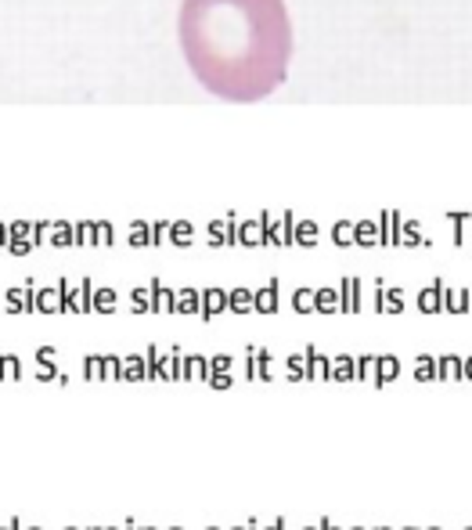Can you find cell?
I'll return each mask as SVG.
<instances>
[{"instance_id":"603a6c76","label":"cell","mask_w":472,"mask_h":530,"mask_svg":"<svg viewBox=\"0 0 472 530\" xmlns=\"http://www.w3.org/2000/svg\"><path fill=\"white\" fill-rule=\"evenodd\" d=\"M318 526H321V530H339V526H335V523H332V519H328V516H325V519H321V523H318Z\"/></svg>"},{"instance_id":"3957f363","label":"cell","mask_w":472,"mask_h":530,"mask_svg":"<svg viewBox=\"0 0 472 530\" xmlns=\"http://www.w3.org/2000/svg\"><path fill=\"white\" fill-rule=\"evenodd\" d=\"M458 379H465V361L461 358H440L436 361V383H458Z\"/></svg>"},{"instance_id":"74e56055","label":"cell","mask_w":472,"mask_h":530,"mask_svg":"<svg viewBox=\"0 0 472 530\" xmlns=\"http://www.w3.org/2000/svg\"><path fill=\"white\" fill-rule=\"evenodd\" d=\"M65 530H76V526H65Z\"/></svg>"},{"instance_id":"6da1fadb","label":"cell","mask_w":472,"mask_h":530,"mask_svg":"<svg viewBox=\"0 0 472 530\" xmlns=\"http://www.w3.org/2000/svg\"><path fill=\"white\" fill-rule=\"evenodd\" d=\"M192 76L224 101L271 98L292 62V19L285 0H181L177 15Z\"/></svg>"},{"instance_id":"4fadbf2b","label":"cell","mask_w":472,"mask_h":530,"mask_svg":"<svg viewBox=\"0 0 472 530\" xmlns=\"http://www.w3.org/2000/svg\"><path fill=\"white\" fill-rule=\"evenodd\" d=\"M0 379H22L19 358H0Z\"/></svg>"},{"instance_id":"9c48e42d","label":"cell","mask_w":472,"mask_h":530,"mask_svg":"<svg viewBox=\"0 0 472 530\" xmlns=\"http://www.w3.org/2000/svg\"><path fill=\"white\" fill-rule=\"evenodd\" d=\"M285 365H288V383H303L307 379V358H303V353H292Z\"/></svg>"},{"instance_id":"ffe728a7","label":"cell","mask_w":472,"mask_h":530,"mask_svg":"<svg viewBox=\"0 0 472 530\" xmlns=\"http://www.w3.org/2000/svg\"><path fill=\"white\" fill-rule=\"evenodd\" d=\"M260 530H285V519H281V516H278V519H274V523H267V526H260Z\"/></svg>"},{"instance_id":"4dcf8cb0","label":"cell","mask_w":472,"mask_h":530,"mask_svg":"<svg viewBox=\"0 0 472 530\" xmlns=\"http://www.w3.org/2000/svg\"><path fill=\"white\" fill-rule=\"evenodd\" d=\"M426 530H444V526H426Z\"/></svg>"},{"instance_id":"e575fe53","label":"cell","mask_w":472,"mask_h":530,"mask_svg":"<svg viewBox=\"0 0 472 530\" xmlns=\"http://www.w3.org/2000/svg\"><path fill=\"white\" fill-rule=\"evenodd\" d=\"M87 530H101V526H87Z\"/></svg>"},{"instance_id":"30bf717a","label":"cell","mask_w":472,"mask_h":530,"mask_svg":"<svg viewBox=\"0 0 472 530\" xmlns=\"http://www.w3.org/2000/svg\"><path fill=\"white\" fill-rule=\"evenodd\" d=\"M415 379L419 383H436V361L433 358H419L415 361Z\"/></svg>"},{"instance_id":"f546056e","label":"cell","mask_w":472,"mask_h":530,"mask_svg":"<svg viewBox=\"0 0 472 530\" xmlns=\"http://www.w3.org/2000/svg\"><path fill=\"white\" fill-rule=\"evenodd\" d=\"M137 530H155V526H137Z\"/></svg>"},{"instance_id":"ba28073f","label":"cell","mask_w":472,"mask_h":530,"mask_svg":"<svg viewBox=\"0 0 472 530\" xmlns=\"http://www.w3.org/2000/svg\"><path fill=\"white\" fill-rule=\"evenodd\" d=\"M400 375V361L397 358H379V386H389Z\"/></svg>"},{"instance_id":"d4e9b609","label":"cell","mask_w":472,"mask_h":530,"mask_svg":"<svg viewBox=\"0 0 472 530\" xmlns=\"http://www.w3.org/2000/svg\"><path fill=\"white\" fill-rule=\"evenodd\" d=\"M123 530H137V526H134V519H127V523H123Z\"/></svg>"},{"instance_id":"836d02e7","label":"cell","mask_w":472,"mask_h":530,"mask_svg":"<svg viewBox=\"0 0 472 530\" xmlns=\"http://www.w3.org/2000/svg\"><path fill=\"white\" fill-rule=\"evenodd\" d=\"M350 530H365V526H350Z\"/></svg>"},{"instance_id":"d6a6232c","label":"cell","mask_w":472,"mask_h":530,"mask_svg":"<svg viewBox=\"0 0 472 530\" xmlns=\"http://www.w3.org/2000/svg\"><path fill=\"white\" fill-rule=\"evenodd\" d=\"M0 530H11V523H8V526H0Z\"/></svg>"},{"instance_id":"8d00e7d4","label":"cell","mask_w":472,"mask_h":530,"mask_svg":"<svg viewBox=\"0 0 472 530\" xmlns=\"http://www.w3.org/2000/svg\"><path fill=\"white\" fill-rule=\"evenodd\" d=\"M375 530H389V526H375Z\"/></svg>"},{"instance_id":"44dd1931","label":"cell","mask_w":472,"mask_h":530,"mask_svg":"<svg viewBox=\"0 0 472 530\" xmlns=\"http://www.w3.org/2000/svg\"><path fill=\"white\" fill-rule=\"evenodd\" d=\"M422 303H426V311H436V296L429 292V296H422Z\"/></svg>"},{"instance_id":"7c38bea8","label":"cell","mask_w":472,"mask_h":530,"mask_svg":"<svg viewBox=\"0 0 472 530\" xmlns=\"http://www.w3.org/2000/svg\"><path fill=\"white\" fill-rule=\"evenodd\" d=\"M256 379H260V383H271V379H274L271 353H263V350H256Z\"/></svg>"},{"instance_id":"d6986e66","label":"cell","mask_w":472,"mask_h":530,"mask_svg":"<svg viewBox=\"0 0 472 530\" xmlns=\"http://www.w3.org/2000/svg\"><path fill=\"white\" fill-rule=\"evenodd\" d=\"M260 311H274V296H271V292H263V296H260Z\"/></svg>"},{"instance_id":"484cf974","label":"cell","mask_w":472,"mask_h":530,"mask_svg":"<svg viewBox=\"0 0 472 530\" xmlns=\"http://www.w3.org/2000/svg\"><path fill=\"white\" fill-rule=\"evenodd\" d=\"M22 530H43V526H22Z\"/></svg>"},{"instance_id":"ac0fdd59","label":"cell","mask_w":472,"mask_h":530,"mask_svg":"<svg viewBox=\"0 0 472 530\" xmlns=\"http://www.w3.org/2000/svg\"><path fill=\"white\" fill-rule=\"evenodd\" d=\"M36 361H40V365H51V361H54V350H51V346L36 350Z\"/></svg>"},{"instance_id":"83f0119b","label":"cell","mask_w":472,"mask_h":530,"mask_svg":"<svg viewBox=\"0 0 472 530\" xmlns=\"http://www.w3.org/2000/svg\"><path fill=\"white\" fill-rule=\"evenodd\" d=\"M166 530H184V526H166Z\"/></svg>"},{"instance_id":"4316f807","label":"cell","mask_w":472,"mask_h":530,"mask_svg":"<svg viewBox=\"0 0 472 530\" xmlns=\"http://www.w3.org/2000/svg\"><path fill=\"white\" fill-rule=\"evenodd\" d=\"M105 530H123V526H105Z\"/></svg>"},{"instance_id":"5bb4252c","label":"cell","mask_w":472,"mask_h":530,"mask_svg":"<svg viewBox=\"0 0 472 530\" xmlns=\"http://www.w3.org/2000/svg\"><path fill=\"white\" fill-rule=\"evenodd\" d=\"M105 361V383H112V379H120V372H123V358H101Z\"/></svg>"},{"instance_id":"e0dca14e","label":"cell","mask_w":472,"mask_h":530,"mask_svg":"<svg viewBox=\"0 0 472 530\" xmlns=\"http://www.w3.org/2000/svg\"><path fill=\"white\" fill-rule=\"evenodd\" d=\"M246 379H249V383H256V350H249V353H246Z\"/></svg>"},{"instance_id":"f1b7e54d","label":"cell","mask_w":472,"mask_h":530,"mask_svg":"<svg viewBox=\"0 0 472 530\" xmlns=\"http://www.w3.org/2000/svg\"><path fill=\"white\" fill-rule=\"evenodd\" d=\"M303 530H321V526H303Z\"/></svg>"},{"instance_id":"7402d4cb","label":"cell","mask_w":472,"mask_h":530,"mask_svg":"<svg viewBox=\"0 0 472 530\" xmlns=\"http://www.w3.org/2000/svg\"><path fill=\"white\" fill-rule=\"evenodd\" d=\"M231 530H260V519H249V526H231Z\"/></svg>"},{"instance_id":"9a60e30c","label":"cell","mask_w":472,"mask_h":530,"mask_svg":"<svg viewBox=\"0 0 472 530\" xmlns=\"http://www.w3.org/2000/svg\"><path fill=\"white\" fill-rule=\"evenodd\" d=\"M206 383H209L213 390H231V386H234L231 372H209V375H206Z\"/></svg>"},{"instance_id":"52a82bcc","label":"cell","mask_w":472,"mask_h":530,"mask_svg":"<svg viewBox=\"0 0 472 530\" xmlns=\"http://www.w3.org/2000/svg\"><path fill=\"white\" fill-rule=\"evenodd\" d=\"M209 375V361L206 358H199V353H195V358H188V361H181V379H206Z\"/></svg>"},{"instance_id":"8fae6325","label":"cell","mask_w":472,"mask_h":530,"mask_svg":"<svg viewBox=\"0 0 472 530\" xmlns=\"http://www.w3.org/2000/svg\"><path fill=\"white\" fill-rule=\"evenodd\" d=\"M87 368H83V375L90 379V383H105V361L101 358H94V353H90V358L83 361Z\"/></svg>"},{"instance_id":"cb8c5ba5","label":"cell","mask_w":472,"mask_h":530,"mask_svg":"<svg viewBox=\"0 0 472 530\" xmlns=\"http://www.w3.org/2000/svg\"><path fill=\"white\" fill-rule=\"evenodd\" d=\"M465 379H468V383H472V358H468V361H465Z\"/></svg>"},{"instance_id":"277c9868","label":"cell","mask_w":472,"mask_h":530,"mask_svg":"<svg viewBox=\"0 0 472 530\" xmlns=\"http://www.w3.org/2000/svg\"><path fill=\"white\" fill-rule=\"evenodd\" d=\"M353 379H357V361L350 353H339L332 361V383H353Z\"/></svg>"},{"instance_id":"f35d334b","label":"cell","mask_w":472,"mask_h":530,"mask_svg":"<svg viewBox=\"0 0 472 530\" xmlns=\"http://www.w3.org/2000/svg\"><path fill=\"white\" fill-rule=\"evenodd\" d=\"M461 530H472V526H461Z\"/></svg>"},{"instance_id":"1f68e13d","label":"cell","mask_w":472,"mask_h":530,"mask_svg":"<svg viewBox=\"0 0 472 530\" xmlns=\"http://www.w3.org/2000/svg\"><path fill=\"white\" fill-rule=\"evenodd\" d=\"M404 530H419V526H404Z\"/></svg>"},{"instance_id":"d590c367","label":"cell","mask_w":472,"mask_h":530,"mask_svg":"<svg viewBox=\"0 0 472 530\" xmlns=\"http://www.w3.org/2000/svg\"><path fill=\"white\" fill-rule=\"evenodd\" d=\"M206 530H220V526H206Z\"/></svg>"},{"instance_id":"7a4b0ae2","label":"cell","mask_w":472,"mask_h":530,"mask_svg":"<svg viewBox=\"0 0 472 530\" xmlns=\"http://www.w3.org/2000/svg\"><path fill=\"white\" fill-rule=\"evenodd\" d=\"M307 379H314V383H332V361L321 358L314 346L307 350Z\"/></svg>"},{"instance_id":"5b68a950","label":"cell","mask_w":472,"mask_h":530,"mask_svg":"<svg viewBox=\"0 0 472 530\" xmlns=\"http://www.w3.org/2000/svg\"><path fill=\"white\" fill-rule=\"evenodd\" d=\"M123 383H148V361L145 358H123Z\"/></svg>"},{"instance_id":"8992f818","label":"cell","mask_w":472,"mask_h":530,"mask_svg":"<svg viewBox=\"0 0 472 530\" xmlns=\"http://www.w3.org/2000/svg\"><path fill=\"white\" fill-rule=\"evenodd\" d=\"M357 379L368 386H379V358H372V353L357 358Z\"/></svg>"},{"instance_id":"2e32d148","label":"cell","mask_w":472,"mask_h":530,"mask_svg":"<svg viewBox=\"0 0 472 530\" xmlns=\"http://www.w3.org/2000/svg\"><path fill=\"white\" fill-rule=\"evenodd\" d=\"M231 365H234V361L227 358V353H220V358L209 361V372H231Z\"/></svg>"}]
</instances>
